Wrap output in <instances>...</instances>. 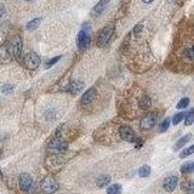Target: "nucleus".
Segmentation results:
<instances>
[{
    "label": "nucleus",
    "mask_w": 194,
    "mask_h": 194,
    "mask_svg": "<svg viewBox=\"0 0 194 194\" xmlns=\"http://www.w3.org/2000/svg\"><path fill=\"white\" fill-rule=\"evenodd\" d=\"M113 32H114V26H107V27H104L101 30V33L98 34V36H97V45L101 46V47L106 46L108 44V41L110 40V38L113 35Z\"/></svg>",
    "instance_id": "obj_1"
},
{
    "label": "nucleus",
    "mask_w": 194,
    "mask_h": 194,
    "mask_svg": "<svg viewBox=\"0 0 194 194\" xmlns=\"http://www.w3.org/2000/svg\"><path fill=\"white\" fill-rule=\"evenodd\" d=\"M41 188L44 189V192L51 194L58 189V183H57V181H56L54 177H50V176H49V177H45V178L43 180V182H41Z\"/></svg>",
    "instance_id": "obj_2"
},
{
    "label": "nucleus",
    "mask_w": 194,
    "mask_h": 194,
    "mask_svg": "<svg viewBox=\"0 0 194 194\" xmlns=\"http://www.w3.org/2000/svg\"><path fill=\"white\" fill-rule=\"evenodd\" d=\"M24 64L28 69H36L40 64V58L35 52H29L24 57Z\"/></svg>",
    "instance_id": "obj_3"
},
{
    "label": "nucleus",
    "mask_w": 194,
    "mask_h": 194,
    "mask_svg": "<svg viewBox=\"0 0 194 194\" xmlns=\"http://www.w3.org/2000/svg\"><path fill=\"white\" fill-rule=\"evenodd\" d=\"M21 52H22V39L19 36H15L10 43V54L15 58H18L21 56Z\"/></svg>",
    "instance_id": "obj_4"
},
{
    "label": "nucleus",
    "mask_w": 194,
    "mask_h": 194,
    "mask_svg": "<svg viewBox=\"0 0 194 194\" xmlns=\"http://www.w3.org/2000/svg\"><path fill=\"white\" fill-rule=\"evenodd\" d=\"M19 188L23 192H30L33 189V180L28 174H22L18 178Z\"/></svg>",
    "instance_id": "obj_5"
},
{
    "label": "nucleus",
    "mask_w": 194,
    "mask_h": 194,
    "mask_svg": "<svg viewBox=\"0 0 194 194\" xmlns=\"http://www.w3.org/2000/svg\"><path fill=\"white\" fill-rule=\"evenodd\" d=\"M155 123H157V116H155V114L149 113V114H147L146 116L142 118V120H141V127H142L143 130H148V129H152V127L155 125Z\"/></svg>",
    "instance_id": "obj_6"
},
{
    "label": "nucleus",
    "mask_w": 194,
    "mask_h": 194,
    "mask_svg": "<svg viewBox=\"0 0 194 194\" xmlns=\"http://www.w3.org/2000/svg\"><path fill=\"white\" fill-rule=\"evenodd\" d=\"M120 136L123 140L127 141V142H133L136 140V135L133 132V130L129 126H121L120 127Z\"/></svg>",
    "instance_id": "obj_7"
},
{
    "label": "nucleus",
    "mask_w": 194,
    "mask_h": 194,
    "mask_svg": "<svg viewBox=\"0 0 194 194\" xmlns=\"http://www.w3.org/2000/svg\"><path fill=\"white\" fill-rule=\"evenodd\" d=\"M89 44H90V36H89L88 32L81 29L80 33L78 34V46L80 49H85Z\"/></svg>",
    "instance_id": "obj_8"
},
{
    "label": "nucleus",
    "mask_w": 194,
    "mask_h": 194,
    "mask_svg": "<svg viewBox=\"0 0 194 194\" xmlns=\"http://www.w3.org/2000/svg\"><path fill=\"white\" fill-rule=\"evenodd\" d=\"M97 96V90L95 88H91V89H89L84 95L81 97V103L83 104H89L90 102H92Z\"/></svg>",
    "instance_id": "obj_9"
},
{
    "label": "nucleus",
    "mask_w": 194,
    "mask_h": 194,
    "mask_svg": "<svg viewBox=\"0 0 194 194\" xmlns=\"http://www.w3.org/2000/svg\"><path fill=\"white\" fill-rule=\"evenodd\" d=\"M177 186V177L176 176H169L164 181V188L168 192H172Z\"/></svg>",
    "instance_id": "obj_10"
},
{
    "label": "nucleus",
    "mask_w": 194,
    "mask_h": 194,
    "mask_svg": "<svg viewBox=\"0 0 194 194\" xmlns=\"http://www.w3.org/2000/svg\"><path fill=\"white\" fill-rule=\"evenodd\" d=\"M109 1H110V0H99L96 4V6L92 9V15H95V16L101 15V13L104 11V9L107 7V5L109 4Z\"/></svg>",
    "instance_id": "obj_11"
},
{
    "label": "nucleus",
    "mask_w": 194,
    "mask_h": 194,
    "mask_svg": "<svg viewBox=\"0 0 194 194\" xmlns=\"http://www.w3.org/2000/svg\"><path fill=\"white\" fill-rule=\"evenodd\" d=\"M50 148L55 149V151H64V149H67V143L60 138H56L50 143Z\"/></svg>",
    "instance_id": "obj_12"
},
{
    "label": "nucleus",
    "mask_w": 194,
    "mask_h": 194,
    "mask_svg": "<svg viewBox=\"0 0 194 194\" xmlns=\"http://www.w3.org/2000/svg\"><path fill=\"white\" fill-rule=\"evenodd\" d=\"M109 182H110V177H109L108 175H102V176H99V177L97 178L96 185H97V187L103 188V187H106L107 185H109Z\"/></svg>",
    "instance_id": "obj_13"
},
{
    "label": "nucleus",
    "mask_w": 194,
    "mask_h": 194,
    "mask_svg": "<svg viewBox=\"0 0 194 194\" xmlns=\"http://www.w3.org/2000/svg\"><path fill=\"white\" fill-rule=\"evenodd\" d=\"M181 171L183 174H192L194 172V163L193 161H187L181 166Z\"/></svg>",
    "instance_id": "obj_14"
},
{
    "label": "nucleus",
    "mask_w": 194,
    "mask_h": 194,
    "mask_svg": "<svg viewBox=\"0 0 194 194\" xmlns=\"http://www.w3.org/2000/svg\"><path fill=\"white\" fill-rule=\"evenodd\" d=\"M40 22H41V18H35V19H32L30 22H28V24H27V29L28 30H35L38 27H39V24H40Z\"/></svg>",
    "instance_id": "obj_15"
},
{
    "label": "nucleus",
    "mask_w": 194,
    "mask_h": 194,
    "mask_svg": "<svg viewBox=\"0 0 194 194\" xmlns=\"http://www.w3.org/2000/svg\"><path fill=\"white\" fill-rule=\"evenodd\" d=\"M84 86H85L84 83L78 81V80H74V81H72V83L69 84V89H71L72 91H79V90H81Z\"/></svg>",
    "instance_id": "obj_16"
},
{
    "label": "nucleus",
    "mask_w": 194,
    "mask_h": 194,
    "mask_svg": "<svg viewBox=\"0 0 194 194\" xmlns=\"http://www.w3.org/2000/svg\"><path fill=\"white\" fill-rule=\"evenodd\" d=\"M191 140V135H186V136H183L182 138H180L178 141H177V143L175 144V149H180V148H182L188 141Z\"/></svg>",
    "instance_id": "obj_17"
},
{
    "label": "nucleus",
    "mask_w": 194,
    "mask_h": 194,
    "mask_svg": "<svg viewBox=\"0 0 194 194\" xmlns=\"http://www.w3.org/2000/svg\"><path fill=\"white\" fill-rule=\"evenodd\" d=\"M121 186L120 185H112L107 188V194H120Z\"/></svg>",
    "instance_id": "obj_18"
},
{
    "label": "nucleus",
    "mask_w": 194,
    "mask_h": 194,
    "mask_svg": "<svg viewBox=\"0 0 194 194\" xmlns=\"http://www.w3.org/2000/svg\"><path fill=\"white\" fill-rule=\"evenodd\" d=\"M149 174H151V168L148 165H143L138 170V175L141 177H147V176H149Z\"/></svg>",
    "instance_id": "obj_19"
},
{
    "label": "nucleus",
    "mask_w": 194,
    "mask_h": 194,
    "mask_svg": "<svg viewBox=\"0 0 194 194\" xmlns=\"http://www.w3.org/2000/svg\"><path fill=\"white\" fill-rule=\"evenodd\" d=\"M140 108L141 109H147V108H149L151 107V99L148 98V97H142L141 99H140Z\"/></svg>",
    "instance_id": "obj_20"
},
{
    "label": "nucleus",
    "mask_w": 194,
    "mask_h": 194,
    "mask_svg": "<svg viewBox=\"0 0 194 194\" xmlns=\"http://www.w3.org/2000/svg\"><path fill=\"white\" fill-rule=\"evenodd\" d=\"M182 189L188 192V193H194V183H192V182H183L182 183Z\"/></svg>",
    "instance_id": "obj_21"
},
{
    "label": "nucleus",
    "mask_w": 194,
    "mask_h": 194,
    "mask_svg": "<svg viewBox=\"0 0 194 194\" xmlns=\"http://www.w3.org/2000/svg\"><path fill=\"white\" fill-rule=\"evenodd\" d=\"M194 123V108L187 114V116H186V121H185V124L187 125V126H189V125H192Z\"/></svg>",
    "instance_id": "obj_22"
},
{
    "label": "nucleus",
    "mask_w": 194,
    "mask_h": 194,
    "mask_svg": "<svg viewBox=\"0 0 194 194\" xmlns=\"http://www.w3.org/2000/svg\"><path fill=\"white\" fill-rule=\"evenodd\" d=\"M193 153H194V144L193 146H191V147H188V148H186V149L180 154V158H186V157L193 154Z\"/></svg>",
    "instance_id": "obj_23"
},
{
    "label": "nucleus",
    "mask_w": 194,
    "mask_h": 194,
    "mask_svg": "<svg viewBox=\"0 0 194 194\" xmlns=\"http://www.w3.org/2000/svg\"><path fill=\"white\" fill-rule=\"evenodd\" d=\"M188 104H189V98L185 97V98H182V99L177 103V108H178V109H183V108H186Z\"/></svg>",
    "instance_id": "obj_24"
},
{
    "label": "nucleus",
    "mask_w": 194,
    "mask_h": 194,
    "mask_svg": "<svg viewBox=\"0 0 194 194\" xmlns=\"http://www.w3.org/2000/svg\"><path fill=\"white\" fill-rule=\"evenodd\" d=\"M185 116H186V114H185V113H178V114H176V115L174 116V119H172V123H174V125H177V124H180Z\"/></svg>",
    "instance_id": "obj_25"
},
{
    "label": "nucleus",
    "mask_w": 194,
    "mask_h": 194,
    "mask_svg": "<svg viewBox=\"0 0 194 194\" xmlns=\"http://www.w3.org/2000/svg\"><path fill=\"white\" fill-rule=\"evenodd\" d=\"M170 126V118H166L161 124H160V132H165Z\"/></svg>",
    "instance_id": "obj_26"
},
{
    "label": "nucleus",
    "mask_w": 194,
    "mask_h": 194,
    "mask_svg": "<svg viewBox=\"0 0 194 194\" xmlns=\"http://www.w3.org/2000/svg\"><path fill=\"white\" fill-rule=\"evenodd\" d=\"M58 60H61V56H57V57H54V58H51L49 62H46V64H45V68H50L51 66H54L55 63H57V62H58Z\"/></svg>",
    "instance_id": "obj_27"
},
{
    "label": "nucleus",
    "mask_w": 194,
    "mask_h": 194,
    "mask_svg": "<svg viewBox=\"0 0 194 194\" xmlns=\"http://www.w3.org/2000/svg\"><path fill=\"white\" fill-rule=\"evenodd\" d=\"M12 89H13L12 85H4L2 86V92L4 94H10V92H12Z\"/></svg>",
    "instance_id": "obj_28"
},
{
    "label": "nucleus",
    "mask_w": 194,
    "mask_h": 194,
    "mask_svg": "<svg viewBox=\"0 0 194 194\" xmlns=\"http://www.w3.org/2000/svg\"><path fill=\"white\" fill-rule=\"evenodd\" d=\"M142 28H143L142 24H137V26L135 27V29H133V33H135V34H138V33L142 30Z\"/></svg>",
    "instance_id": "obj_29"
},
{
    "label": "nucleus",
    "mask_w": 194,
    "mask_h": 194,
    "mask_svg": "<svg viewBox=\"0 0 194 194\" xmlns=\"http://www.w3.org/2000/svg\"><path fill=\"white\" fill-rule=\"evenodd\" d=\"M186 55H187L188 57L193 58V57H194V51H193V50H187V51H186Z\"/></svg>",
    "instance_id": "obj_30"
},
{
    "label": "nucleus",
    "mask_w": 194,
    "mask_h": 194,
    "mask_svg": "<svg viewBox=\"0 0 194 194\" xmlns=\"http://www.w3.org/2000/svg\"><path fill=\"white\" fill-rule=\"evenodd\" d=\"M5 15V6L2 4H0V17Z\"/></svg>",
    "instance_id": "obj_31"
},
{
    "label": "nucleus",
    "mask_w": 194,
    "mask_h": 194,
    "mask_svg": "<svg viewBox=\"0 0 194 194\" xmlns=\"http://www.w3.org/2000/svg\"><path fill=\"white\" fill-rule=\"evenodd\" d=\"M143 2H146V4H151V2H153L154 0H142Z\"/></svg>",
    "instance_id": "obj_32"
},
{
    "label": "nucleus",
    "mask_w": 194,
    "mask_h": 194,
    "mask_svg": "<svg viewBox=\"0 0 194 194\" xmlns=\"http://www.w3.org/2000/svg\"><path fill=\"white\" fill-rule=\"evenodd\" d=\"M1 177H2V175H1V171H0V178H1Z\"/></svg>",
    "instance_id": "obj_33"
},
{
    "label": "nucleus",
    "mask_w": 194,
    "mask_h": 194,
    "mask_svg": "<svg viewBox=\"0 0 194 194\" xmlns=\"http://www.w3.org/2000/svg\"><path fill=\"white\" fill-rule=\"evenodd\" d=\"M192 50H193V51H194V45H193V49H192Z\"/></svg>",
    "instance_id": "obj_34"
},
{
    "label": "nucleus",
    "mask_w": 194,
    "mask_h": 194,
    "mask_svg": "<svg viewBox=\"0 0 194 194\" xmlns=\"http://www.w3.org/2000/svg\"><path fill=\"white\" fill-rule=\"evenodd\" d=\"M28 1H32V0H28Z\"/></svg>",
    "instance_id": "obj_35"
}]
</instances>
